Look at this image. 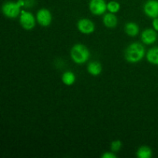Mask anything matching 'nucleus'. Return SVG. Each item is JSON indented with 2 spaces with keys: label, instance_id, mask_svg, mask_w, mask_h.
Listing matches in <instances>:
<instances>
[{
  "label": "nucleus",
  "instance_id": "nucleus-13",
  "mask_svg": "<svg viewBox=\"0 0 158 158\" xmlns=\"http://www.w3.org/2000/svg\"><path fill=\"white\" fill-rule=\"evenodd\" d=\"M147 60L151 64L158 65V46L153 47L150 49L146 52Z\"/></svg>",
  "mask_w": 158,
  "mask_h": 158
},
{
  "label": "nucleus",
  "instance_id": "nucleus-3",
  "mask_svg": "<svg viewBox=\"0 0 158 158\" xmlns=\"http://www.w3.org/2000/svg\"><path fill=\"white\" fill-rule=\"evenodd\" d=\"M22 7L18 2H6L2 5V11L3 15L9 19H15L19 16L22 11Z\"/></svg>",
  "mask_w": 158,
  "mask_h": 158
},
{
  "label": "nucleus",
  "instance_id": "nucleus-17",
  "mask_svg": "<svg viewBox=\"0 0 158 158\" xmlns=\"http://www.w3.org/2000/svg\"><path fill=\"white\" fill-rule=\"evenodd\" d=\"M122 146H123V143L120 141V140H115L114 141L111 142L110 143V149L111 151L114 153H117L118 151H120V149L122 148Z\"/></svg>",
  "mask_w": 158,
  "mask_h": 158
},
{
  "label": "nucleus",
  "instance_id": "nucleus-2",
  "mask_svg": "<svg viewBox=\"0 0 158 158\" xmlns=\"http://www.w3.org/2000/svg\"><path fill=\"white\" fill-rule=\"evenodd\" d=\"M70 57L76 64H84L89 60L90 57V52L85 45L77 43L71 49Z\"/></svg>",
  "mask_w": 158,
  "mask_h": 158
},
{
  "label": "nucleus",
  "instance_id": "nucleus-18",
  "mask_svg": "<svg viewBox=\"0 0 158 158\" xmlns=\"http://www.w3.org/2000/svg\"><path fill=\"white\" fill-rule=\"evenodd\" d=\"M102 158H116L117 157V155L114 154V152H104L101 156Z\"/></svg>",
  "mask_w": 158,
  "mask_h": 158
},
{
  "label": "nucleus",
  "instance_id": "nucleus-12",
  "mask_svg": "<svg viewBox=\"0 0 158 158\" xmlns=\"http://www.w3.org/2000/svg\"><path fill=\"white\" fill-rule=\"evenodd\" d=\"M124 31L127 35L131 37H134L137 36L139 34L140 28H139L138 25L137 23H134V22H128L125 24Z\"/></svg>",
  "mask_w": 158,
  "mask_h": 158
},
{
  "label": "nucleus",
  "instance_id": "nucleus-19",
  "mask_svg": "<svg viewBox=\"0 0 158 158\" xmlns=\"http://www.w3.org/2000/svg\"><path fill=\"white\" fill-rule=\"evenodd\" d=\"M35 0H25V7L30 8L34 6Z\"/></svg>",
  "mask_w": 158,
  "mask_h": 158
},
{
  "label": "nucleus",
  "instance_id": "nucleus-11",
  "mask_svg": "<svg viewBox=\"0 0 158 158\" xmlns=\"http://www.w3.org/2000/svg\"><path fill=\"white\" fill-rule=\"evenodd\" d=\"M86 69H87L88 73L90 74L91 76L97 77L101 73L103 68H102L101 63H99L98 61H92L88 63Z\"/></svg>",
  "mask_w": 158,
  "mask_h": 158
},
{
  "label": "nucleus",
  "instance_id": "nucleus-10",
  "mask_svg": "<svg viewBox=\"0 0 158 158\" xmlns=\"http://www.w3.org/2000/svg\"><path fill=\"white\" fill-rule=\"evenodd\" d=\"M103 23L106 28L113 29L118 24V19L114 13H105L103 16Z\"/></svg>",
  "mask_w": 158,
  "mask_h": 158
},
{
  "label": "nucleus",
  "instance_id": "nucleus-15",
  "mask_svg": "<svg viewBox=\"0 0 158 158\" xmlns=\"http://www.w3.org/2000/svg\"><path fill=\"white\" fill-rule=\"evenodd\" d=\"M136 155L138 158H151L153 156L152 150L149 147L143 145L137 149Z\"/></svg>",
  "mask_w": 158,
  "mask_h": 158
},
{
  "label": "nucleus",
  "instance_id": "nucleus-20",
  "mask_svg": "<svg viewBox=\"0 0 158 158\" xmlns=\"http://www.w3.org/2000/svg\"><path fill=\"white\" fill-rule=\"evenodd\" d=\"M152 26H153V29H154L157 32H158V17L157 18L153 19Z\"/></svg>",
  "mask_w": 158,
  "mask_h": 158
},
{
  "label": "nucleus",
  "instance_id": "nucleus-1",
  "mask_svg": "<svg viewBox=\"0 0 158 158\" xmlns=\"http://www.w3.org/2000/svg\"><path fill=\"white\" fill-rule=\"evenodd\" d=\"M146 56L145 48L141 43H133L127 47L124 52L125 60L130 63H137Z\"/></svg>",
  "mask_w": 158,
  "mask_h": 158
},
{
  "label": "nucleus",
  "instance_id": "nucleus-6",
  "mask_svg": "<svg viewBox=\"0 0 158 158\" xmlns=\"http://www.w3.org/2000/svg\"><path fill=\"white\" fill-rule=\"evenodd\" d=\"M36 21L39 25H40L43 27H47L52 23V15L50 11L46 8L39 9L36 12Z\"/></svg>",
  "mask_w": 158,
  "mask_h": 158
},
{
  "label": "nucleus",
  "instance_id": "nucleus-9",
  "mask_svg": "<svg viewBox=\"0 0 158 158\" xmlns=\"http://www.w3.org/2000/svg\"><path fill=\"white\" fill-rule=\"evenodd\" d=\"M157 31L154 29H146L142 32L140 35L142 43L146 45H152L157 40Z\"/></svg>",
  "mask_w": 158,
  "mask_h": 158
},
{
  "label": "nucleus",
  "instance_id": "nucleus-4",
  "mask_svg": "<svg viewBox=\"0 0 158 158\" xmlns=\"http://www.w3.org/2000/svg\"><path fill=\"white\" fill-rule=\"evenodd\" d=\"M36 22V18L32 12L22 9L19 15V23L25 30H32Z\"/></svg>",
  "mask_w": 158,
  "mask_h": 158
},
{
  "label": "nucleus",
  "instance_id": "nucleus-7",
  "mask_svg": "<svg viewBox=\"0 0 158 158\" xmlns=\"http://www.w3.org/2000/svg\"><path fill=\"white\" fill-rule=\"evenodd\" d=\"M77 29L81 33L85 35L92 34L95 31L96 26L94 22L89 19L83 18L77 22Z\"/></svg>",
  "mask_w": 158,
  "mask_h": 158
},
{
  "label": "nucleus",
  "instance_id": "nucleus-16",
  "mask_svg": "<svg viewBox=\"0 0 158 158\" xmlns=\"http://www.w3.org/2000/svg\"><path fill=\"white\" fill-rule=\"evenodd\" d=\"M120 10V4L117 1H110L107 2V11L111 13H117Z\"/></svg>",
  "mask_w": 158,
  "mask_h": 158
},
{
  "label": "nucleus",
  "instance_id": "nucleus-8",
  "mask_svg": "<svg viewBox=\"0 0 158 158\" xmlns=\"http://www.w3.org/2000/svg\"><path fill=\"white\" fill-rule=\"evenodd\" d=\"M145 15L151 19L158 17V0H148L143 5Z\"/></svg>",
  "mask_w": 158,
  "mask_h": 158
},
{
  "label": "nucleus",
  "instance_id": "nucleus-5",
  "mask_svg": "<svg viewBox=\"0 0 158 158\" xmlns=\"http://www.w3.org/2000/svg\"><path fill=\"white\" fill-rule=\"evenodd\" d=\"M89 9L94 15H104L107 11V3L105 0H90L89 2Z\"/></svg>",
  "mask_w": 158,
  "mask_h": 158
},
{
  "label": "nucleus",
  "instance_id": "nucleus-14",
  "mask_svg": "<svg viewBox=\"0 0 158 158\" xmlns=\"http://www.w3.org/2000/svg\"><path fill=\"white\" fill-rule=\"evenodd\" d=\"M62 82L66 86H72L76 82V75L72 71H66L62 75Z\"/></svg>",
  "mask_w": 158,
  "mask_h": 158
}]
</instances>
